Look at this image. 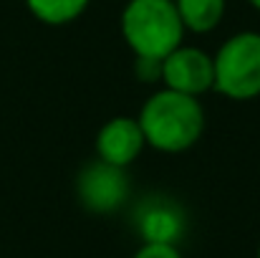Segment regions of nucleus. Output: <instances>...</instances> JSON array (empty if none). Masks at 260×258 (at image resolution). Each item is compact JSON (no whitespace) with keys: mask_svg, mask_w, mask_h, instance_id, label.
I'll return each instance as SVG.
<instances>
[{"mask_svg":"<svg viewBox=\"0 0 260 258\" xmlns=\"http://www.w3.org/2000/svg\"><path fill=\"white\" fill-rule=\"evenodd\" d=\"M215 91L233 101L260 96V33L240 31L230 36L212 56Z\"/></svg>","mask_w":260,"mask_h":258,"instance_id":"obj_3","label":"nucleus"},{"mask_svg":"<svg viewBox=\"0 0 260 258\" xmlns=\"http://www.w3.org/2000/svg\"><path fill=\"white\" fill-rule=\"evenodd\" d=\"M134 71H137V76H139L144 84H154V81L162 79V61H154V59H137Z\"/></svg>","mask_w":260,"mask_h":258,"instance_id":"obj_11","label":"nucleus"},{"mask_svg":"<svg viewBox=\"0 0 260 258\" xmlns=\"http://www.w3.org/2000/svg\"><path fill=\"white\" fill-rule=\"evenodd\" d=\"M139 127L147 147L165 155L192 150L205 132V109L197 96H187L172 89L154 91L139 111Z\"/></svg>","mask_w":260,"mask_h":258,"instance_id":"obj_1","label":"nucleus"},{"mask_svg":"<svg viewBox=\"0 0 260 258\" xmlns=\"http://www.w3.org/2000/svg\"><path fill=\"white\" fill-rule=\"evenodd\" d=\"M134 228L144 243H172L184 236L187 215L182 205L167 195H147L134 210Z\"/></svg>","mask_w":260,"mask_h":258,"instance_id":"obj_6","label":"nucleus"},{"mask_svg":"<svg viewBox=\"0 0 260 258\" xmlns=\"http://www.w3.org/2000/svg\"><path fill=\"white\" fill-rule=\"evenodd\" d=\"M91 0H25L30 15L46 25H69L79 20Z\"/></svg>","mask_w":260,"mask_h":258,"instance_id":"obj_9","label":"nucleus"},{"mask_svg":"<svg viewBox=\"0 0 260 258\" xmlns=\"http://www.w3.org/2000/svg\"><path fill=\"white\" fill-rule=\"evenodd\" d=\"M174 5L184 31L210 33L222 23L228 0H174Z\"/></svg>","mask_w":260,"mask_h":258,"instance_id":"obj_8","label":"nucleus"},{"mask_svg":"<svg viewBox=\"0 0 260 258\" xmlns=\"http://www.w3.org/2000/svg\"><path fill=\"white\" fill-rule=\"evenodd\" d=\"M121 36L137 59L162 61L184 41L174 0H126L121 10Z\"/></svg>","mask_w":260,"mask_h":258,"instance_id":"obj_2","label":"nucleus"},{"mask_svg":"<svg viewBox=\"0 0 260 258\" xmlns=\"http://www.w3.org/2000/svg\"><path fill=\"white\" fill-rule=\"evenodd\" d=\"M255 258H260V243H258V253H255Z\"/></svg>","mask_w":260,"mask_h":258,"instance_id":"obj_13","label":"nucleus"},{"mask_svg":"<svg viewBox=\"0 0 260 258\" xmlns=\"http://www.w3.org/2000/svg\"><path fill=\"white\" fill-rule=\"evenodd\" d=\"M132 258H182V253L172 243H142Z\"/></svg>","mask_w":260,"mask_h":258,"instance_id":"obj_10","label":"nucleus"},{"mask_svg":"<svg viewBox=\"0 0 260 258\" xmlns=\"http://www.w3.org/2000/svg\"><path fill=\"white\" fill-rule=\"evenodd\" d=\"M76 195L88 213L109 215L129 200V175L124 167L93 160L76 177Z\"/></svg>","mask_w":260,"mask_h":258,"instance_id":"obj_4","label":"nucleus"},{"mask_svg":"<svg viewBox=\"0 0 260 258\" xmlns=\"http://www.w3.org/2000/svg\"><path fill=\"white\" fill-rule=\"evenodd\" d=\"M144 147H147V139L137 117H126V114L111 117L96 132V155L99 160L114 167L126 170L142 155Z\"/></svg>","mask_w":260,"mask_h":258,"instance_id":"obj_7","label":"nucleus"},{"mask_svg":"<svg viewBox=\"0 0 260 258\" xmlns=\"http://www.w3.org/2000/svg\"><path fill=\"white\" fill-rule=\"evenodd\" d=\"M248 3H250V5L255 8V10H260V0H248Z\"/></svg>","mask_w":260,"mask_h":258,"instance_id":"obj_12","label":"nucleus"},{"mask_svg":"<svg viewBox=\"0 0 260 258\" xmlns=\"http://www.w3.org/2000/svg\"><path fill=\"white\" fill-rule=\"evenodd\" d=\"M165 89H172L187 96H202L215 86L212 56L194 46H177L170 56L162 59V79Z\"/></svg>","mask_w":260,"mask_h":258,"instance_id":"obj_5","label":"nucleus"}]
</instances>
